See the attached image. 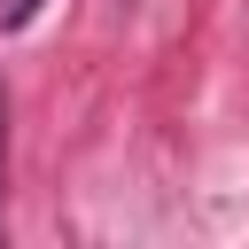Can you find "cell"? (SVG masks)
Here are the masks:
<instances>
[{"label": "cell", "mask_w": 249, "mask_h": 249, "mask_svg": "<svg viewBox=\"0 0 249 249\" xmlns=\"http://www.w3.org/2000/svg\"><path fill=\"white\" fill-rule=\"evenodd\" d=\"M31 16H39V0H8V8H0V23H8V31H23Z\"/></svg>", "instance_id": "6da1fadb"}, {"label": "cell", "mask_w": 249, "mask_h": 249, "mask_svg": "<svg viewBox=\"0 0 249 249\" xmlns=\"http://www.w3.org/2000/svg\"><path fill=\"white\" fill-rule=\"evenodd\" d=\"M0 171H8V93H0Z\"/></svg>", "instance_id": "7a4b0ae2"}]
</instances>
